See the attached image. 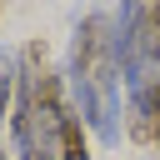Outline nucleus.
Listing matches in <instances>:
<instances>
[{"mask_svg": "<svg viewBox=\"0 0 160 160\" xmlns=\"http://www.w3.org/2000/svg\"><path fill=\"white\" fill-rule=\"evenodd\" d=\"M55 150H60V160H90V130H85V120L75 115V105H70L65 120H60V140H55Z\"/></svg>", "mask_w": 160, "mask_h": 160, "instance_id": "f257e3e1", "label": "nucleus"}, {"mask_svg": "<svg viewBox=\"0 0 160 160\" xmlns=\"http://www.w3.org/2000/svg\"><path fill=\"white\" fill-rule=\"evenodd\" d=\"M150 130H155V150H160V80L150 85Z\"/></svg>", "mask_w": 160, "mask_h": 160, "instance_id": "f03ea898", "label": "nucleus"}, {"mask_svg": "<svg viewBox=\"0 0 160 160\" xmlns=\"http://www.w3.org/2000/svg\"><path fill=\"white\" fill-rule=\"evenodd\" d=\"M0 160H5V155H0Z\"/></svg>", "mask_w": 160, "mask_h": 160, "instance_id": "7ed1b4c3", "label": "nucleus"}]
</instances>
